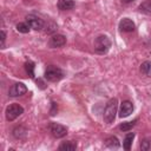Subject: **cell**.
I'll list each match as a JSON object with an SVG mask.
<instances>
[{
	"label": "cell",
	"instance_id": "52a82bcc",
	"mask_svg": "<svg viewBox=\"0 0 151 151\" xmlns=\"http://www.w3.org/2000/svg\"><path fill=\"white\" fill-rule=\"evenodd\" d=\"M27 92V87L25 84L22 83H15L13 84L9 90H8V94L9 97H19V96H22Z\"/></svg>",
	"mask_w": 151,
	"mask_h": 151
},
{
	"label": "cell",
	"instance_id": "8992f818",
	"mask_svg": "<svg viewBox=\"0 0 151 151\" xmlns=\"http://www.w3.org/2000/svg\"><path fill=\"white\" fill-rule=\"evenodd\" d=\"M50 131H51L52 136L55 138H63L67 134V127L61 124H58V123H51Z\"/></svg>",
	"mask_w": 151,
	"mask_h": 151
},
{
	"label": "cell",
	"instance_id": "30bf717a",
	"mask_svg": "<svg viewBox=\"0 0 151 151\" xmlns=\"http://www.w3.org/2000/svg\"><path fill=\"white\" fill-rule=\"evenodd\" d=\"M134 28H136L134 22H133L131 19H129V18H124V19H122V20L119 21V29H120L122 32H126V33L133 32Z\"/></svg>",
	"mask_w": 151,
	"mask_h": 151
},
{
	"label": "cell",
	"instance_id": "cb8c5ba5",
	"mask_svg": "<svg viewBox=\"0 0 151 151\" xmlns=\"http://www.w3.org/2000/svg\"><path fill=\"white\" fill-rule=\"evenodd\" d=\"M57 112V104L55 103H52V110H51V116H54Z\"/></svg>",
	"mask_w": 151,
	"mask_h": 151
},
{
	"label": "cell",
	"instance_id": "2e32d148",
	"mask_svg": "<svg viewBox=\"0 0 151 151\" xmlns=\"http://www.w3.org/2000/svg\"><path fill=\"white\" fill-rule=\"evenodd\" d=\"M133 138H134V133L133 132H130L125 136V139L123 142V146L125 150H130L131 149V145H132V142H133Z\"/></svg>",
	"mask_w": 151,
	"mask_h": 151
},
{
	"label": "cell",
	"instance_id": "e0dca14e",
	"mask_svg": "<svg viewBox=\"0 0 151 151\" xmlns=\"http://www.w3.org/2000/svg\"><path fill=\"white\" fill-rule=\"evenodd\" d=\"M26 133H27V131H26V129H24L22 126H18V127H15V129L13 130V136H14L15 138H18V139L25 138Z\"/></svg>",
	"mask_w": 151,
	"mask_h": 151
},
{
	"label": "cell",
	"instance_id": "ba28073f",
	"mask_svg": "<svg viewBox=\"0 0 151 151\" xmlns=\"http://www.w3.org/2000/svg\"><path fill=\"white\" fill-rule=\"evenodd\" d=\"M66 44V38L63 35V34H53L51 38H50V41H48V45L52 47V48H57V47H61Z\"/></svg>",
	"mask_w": 151,
	"mask_h": 151
},
{
	"label": "cell",
	"instance_id": "7c38bea8",
	"mask_svg": "<svg viewBox=\"0 0 151 151\" xmlns=\"http://www.w3.org/2000/svg\"><path fill=\"white\" fill-rule=\"evenodd\" d=\"M105 145H106L109 149H118V147L120 146V143H119V140H118L117 137L111 136V137H109V138L105 140Z\"/></svg>",
	"mask_w": 151,
	"mask_h": 151
},
{
	"label": "cell",
	"instance_id": "603a6c76",
	"mask_svg": "<svg viewBox=\"0 0 151 151\" xmlns=\"http://www.w3.org/2000/svg\"><path fill=\"white\" fill-rule=\"evenodd\" d=\"M0 34H1V48H5V40H6V33H5V31L2 29Z\"/></svg>",
	"mask_w": 151,
	"mask_h": 151
},
{
	"label": "cell",
	"instance_id": "277c9868",
	"mask_svg": "<svg viewBox=\"0 0 151 151\" xmlns=\"http://www.w3.org/2000/svg\"><path fill=\"white\" fill-rule=\"evenodd\" d=\"M24 112V109L21 105L19 104H12L9 106L6 107V119L9 120V122H13L14 119H17L19 116H21V113Z\"/></svg>",
	"mask_w": 151,
	"mask_h": 151
},
{
	"label": "cell",
	"instance_id": "484cf974",
	"mask_svg": "<svg viewBox=\"0 0 151 151\" xmlns=\"http://www.w3.org/2000/svg\"><path fill=\"white\" fill-rule=\"evenodd\" d=\"M124 2H126V4H129V2H132V1H134V0H123Z\"/></svg>",
	"mask_w": 151,
	"mask_h": 151
},
{
	"label": "cell",
	"instance_id": "9a60e30c",
	"mask_svg": "<svg viewBox=\"0 0 151 151\" xmlns=\"http://www.w3.org/2000/svg\"><path fill=\"white\" fill-rule=\"evenodd\" d=\"M138 9L144 14H151V0H145L144 2H142Z\"/></svg>",
	"mask_w": 151,
	"mask_h": 151
},
{
	"label": "cell",
	"instance_id": "9c48e42d",
	"mask_svg": "<svg viewBox=\"0 0 151 151\" xmlns=\"http://www.w3.org/2000/svg\"><path fill=\"white\" fill-rule=\"evenodd\" d=\"M133 111V104L130 100H124L120 104V110H119V117L125 118L129 117Z\"/></svg>",
	"mask_w": 151,
	"mask_h": 151
},
{
	"label": "cell",
	"instance_id": "4fadbf2b",
	"mask_svg": "<svg viewBox=\"0 0 151 151\" xmlns=\"http://www.w3.org/2000/svg\"><path fill=\"white\" fill-rule=\"evenodd\" d=\"M77 149V144L73 142V140H68V142H64L60 144L59 146V150H63V151H73Z\"/></svg>",
	"mask_w": 151,
	"mask_h": 151
},
{
	"label": "cell",
	"instance_id": "d4e9b609",
	"mask_svg": "<svg viewBox=\"0 0 151 151\" xmlns=\"http://www.w3.org/2000/svg\"><path fill=\"white\" fill-rule=\"evenodd\" d=\"M37 83H39V86H40L41 88H45V86H44V83H42L40 79H38V80H37Z\"/></svg>",
	"mask_w": 151,
	"mask_h": 151
},
{
	"label": "cell",
	"instance_id": "7a4b0ae2",
	"mask_svg": "<svg viewBox=\"0 0 151 151\" xmlns=\"http://www.w3.org/2000/svg\"><path fill=\"white\" fill-rule=\"evenodd\" d=\"M93 47L98 54H105L111 47V40L106 35H99L94 39Z\"/></svg>",
	"mask_w": 151,
	"mask_h": 151
},
{
	"label": "cell",
	"instance_id": "5b68a950",
	"mask_svg": "<svg viewBox=\"0 0 151 151\" xmlns=\"http://www.w3.org/2000/svg\"><path fill=\"white\" fill-rule=\"evenodd\" d=\"M26 22L28 24V26L31 28H33L35 31H40L45 26V21L41 18H39V17L34 15V14H28L26 17Z\"/></svg>",
	"mask_w": 151,
	"mask_h": 151
},
{
	"label": "cell",
	"instance_id": "44dd1931",
	"mask_svg": "<svg viewBox=\"0 0 151 151\" xmlns=\"http://www.w3.org/2000/svg\"><path fill=\"white\" fill-rule=\"evenodd\" d=\"M29 26H28V24H26V22H19L18 25H17V31L18 32H20V33H28L29 32Z\"/></svg>",
	"mask_w": 151,
	"mask_h": 151
},
{
	"label": "cell",
	"instance_id": "7402d4cb",
	"mask_svg": "<svg viewBox=\"0 0 151 151\" xmlns=\"http://www.w3.org/2000/svg\"><path fill=\"white\" fill-rule=\"evenodd\" d=\"M140 149L144 151H150L151 150V139H144L140 143Z\"/></svg>",
	"mask_w": 151,
	"mask_h": 151
},
{
	"label": "cell",
	"instance_id": "8fae6325",
	"mask_svg": "<svg viewBox=\"0 0 151 151\" xmlns=\"http://www.w3.org/2000/svg\"><path fill=\"white\" fill-rule=\"evenodd\" d=\"M74 7L73 0H58V8L60 11H70Z\"/></svg>",
	"mask_w": 151,
	"mask_h": 151
},
{
	"label": "cell",
	"instance_id": "d6986e66",
	"mask_svg": "<svg viewBox=\"0 0 151 151\" xmlns=\"http://www.w3.org/2000/svg\"><path fill=\"white\" fill-rule=\"evenodd\" d=\"M136 123H137V119H134V120H132V122L123 123L122 125H119V129H120L122 131H130V130L136 125Z\"/></svg>",
	"mask_w": 151,
	"mask_h": 151
},
{
	"label": "cell",
	"instance_id": "3957f363",
	"mask_svg": "<svg viewBox=\"0 0 151 151\" xmlns=\"http://www.w3.org/2000/svg\"><path fill=\"white\" fill-rule=\"evenodd\" d=\"M64 78V72L63 70H60L57 66L50 65L47 66L46 71H45V79L48 81H59L60 79Z\"/></svg>",
	"mask_w": 151,
	"mask_h": 151
},
{
	"label": "cell",
	"instance_id": "6da1fadb",
	"mask_svg": "<svg viewBox=\"0 0 151 151\" xmlns=\"http://www.w3.org/2000/svg\"><path fill=\"white\" fill-rule=\"evenodd\" d=\"M117 107H118V100L117 98H112L107 101L105 110H104V122L106 124H111L114 118H116V113H117Z\"/></svg>",
	"mask_w": 151,
	"mask_h": 151
},
{
	"label": "cell",
	"instance_id": "5bb4252c",
	"mask_svg": "<svg viewBox=\"0 0 151 151\" xmlns=\"http://www.w3.org/2000/svg\"><path fill=\"white\" fill-rule=\"evenodd\" d=\"M140 72L146 77H151V60H146L140 65Z\"/></svg>",
	"mask_w": 151,
	"mask_h": 151
},
{
	"label": "cell",
	"instance_id": "ffe728a7",
	"mask_svg": "<svg viewBox=\"0 0 151 151\" xmlns=\"http://www.w3.org/2000/svg\"><path fill=\"white\" fill-rule=\"evenodd\" d=\"M25 70H26L27 74H28L31 78H34V63L27 61V63L25 64Z\"/></svg>",
	"mask_w": 151,
	"mask_h": 151
},
{
	"label": "cell",
	"instance_id": "ac0fdd59",
	"mask_svg": "<svg viewBox=\"0 0 151 151\" xmlns=\"http://www.w3.org/2000/svg\"><path fill=\"white\" fill-rule=\"evenodd\" d=\"M44 28H45V33H47V34H52V33H54V32L58 29V26H57L53 21H48L47 24H45Z\"/></svg>",
	"mask_w": 151,
	"mask_h": 151
}]
</instances>
